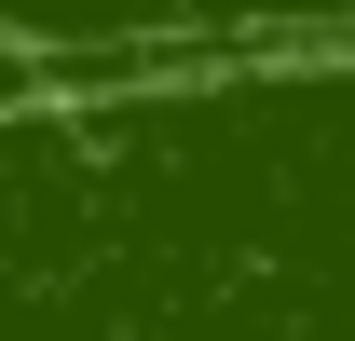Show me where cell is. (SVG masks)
I'll return each mask as SVG.
<instances>
[{
    "label": "cell",
    "instance_id": "obj_1",
    "mask_svg": "<svg viewBox=\"0 0 355 341\" xmlns=\"http://www.w3.org/2000/svg\"><path fill=\"white\" fill-rule=\"evenodd\" d=\"M0 14L96 69V55H123V28L137 42H178V28H273V14H342V0H0Z\"/></svg>",
    "mask_w": 355,
    "mask_h": 341
},
{
    "label": "cell",
    "instance_id": "obj_2",
    "mask_svg": "<svg viewBox=\"0 0 355 341\" xmlns=\"http://www.w3.org/2000/svg\"><path fill=\"white\" fill-rule=\"evenodd\" d=\"M0 96H42V55H0Z\"/></svg>",
    "mask_w": 355,
    "mask_h": 341
}]
</instances>
